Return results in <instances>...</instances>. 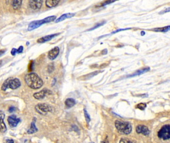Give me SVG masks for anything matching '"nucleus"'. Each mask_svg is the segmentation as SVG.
<instances>
[{"instance_id": "f257e3e1", "label": "nucleus", "mask_w": 170, "mask_h": 143, "mask_svg": "<svg viewBox=\"0 0 170 143\" xmlns=\"http://www.w3.org/2000/svg\"><path fill=\"white\" fill-rule=\"evenodd\" d=\"M25 80L27 84L34 90L40 89L44 84L42 79L35 73H30L26 75Z\"/></svg>"}, {"instance_id": "f03ea898", "label": "nucleus", "mask_w": 170, "mask_h": 143, "mask_svg": "<svg viewBox=\"0 0 170 143\" xmlns=\"http://www.w3.org/2000/svg\"><path fill=\"white\" fill-rule=\"evenodd\" d=\"M56 18V16L55 15H52L48 17H47L43 20H38L34 21L30 23V24L28 26V30L30 31L32 30H34L38 27H40L41 25L44 24V23H50L55 21Z\"/></svg>"}, {"instance_id": "7ed1b4c3", "label": "nucleus", "mask_w": 170, "mask_h": 143, "mask_svg": "<svg viewBox=\"0 0 170 143\" xmlns=\"http://www.w3.org/2000/svg\"><path fill=\"white\" fill-rule=\"evenodd\" d=\"M21 85V83L19 79L17 78L12 79L11 78H9L3 83L1 89L3 91H6L7 89L15 90L19 88Z\"/></svg>"}, {"instance_id": "20e7f679", "label": "nucleus", "mask_w": 170, "mask_h": 143, "mask_svg": "<svg viewBox=\"0 0 170 143\" xmlns=\"http://www.w3.org/2000/svg\"><path fill=\"white\" fill-rule=\"evenodd\" d=\"M115 125L119 132L121 134L127 135L132 131V126L128 122L117 120L115 121Z\"/></svg>"}, {"instance_id": "39448f33", "label": "nucleus", "mask_w": 170, "mask_h": 143, "mask_svg": "<svg viewBox=\"0 0 170 143\" xmlns=\"http://www.w3.org/2000/svg\"><path fill=\"white\" fill-rule=\"evenodd\" d=\"M158 136L159 138L164 140H169L170 138V126L165 125L163 126L158 133Z\"/></svg>"}, {"instance_id": "423d86ee", "label": "nucleus", "mask_w": 170, "mask_h": 143, "mask_svg": "<svg viewBox=\"0 0 170 143\" xmlns=\"http://www.w3.org/2000/svg\"><path fill=\"white\" fill-rule=\"evenodd\" d=\"M35 109L37 113L44 115L52 111V107L46 103H38L35 106Z\"/></svg>"}, {"instance_id": "0eeeda50", "label": "nucleus", "mask_w": 170, "mask_h": 143, "mask_svg": "<svg viewBox=\"0 0 170 143\" xmlns=\"http://www.w3.org/2000/svg\"><path fill=\"white\" fill-rule=\"evenodd\" d=\"M52 93V92L51 90L45 89H43V90H41L39 92L35 93L34 94L33 96H34V98H36L37 99H38V100H41V99L44 98L46 97V95H50V94H51Z\"/></svg>"}, {"instance_id": "6e6552de", "label": "nucleus", "mask_w": 170, "mask_h": 143, "mask_svg": "<svg viewBox=\"0 0 170 143\" xmlns=\"http://www.w3.org/2000/svg\"><path fill=\"white\" fill-rule=\"evenodd\" d=\"M21 119L20 118H17L15 115L10 116L7 118V122L9 125L11 127H15L17 126L18 124L20 122Z\"/></svg>"}, {"instance_id": "1a4fd4ad", "label": "nucleus", "mask_w": 170, "mask_h": 143, "mask_svg": "<svg viewBox=\"0 0 170 143\" xmlns=\"http://www.w3.org/2000/svg\"><path fill=\"white\" fill-rule=\"evenodd\" d=\"M59 53V48L58 47H55L48 52V58L51 60H53L58 57Z\"/></svg>"}, {"instance_id": "9d476101", "label": "nucleus", "mask_w": 170, "mask_h": 143, "mask_svg": "<svg viewBox=\"0 0 170 143\" xmlns=\"http://www.w3.org/2000/svg\"><path fill=\"white\" fill-rule=\"evenodd\" d=\"M29 6L30 8L34 10L39 9L43 5V1H30Z\"/></svg>"}, {"instance_id": "9b49d317", "label": "nucleus", "mask_w": 170, "mask_h": 143, "mask_svg": "<svg viewBox=\"0 0 170 143\" xmlns=\"http://www.w3.org/2000/svg\"><path fill=\"white\" fill-rule=\"evenodd\" d=\"M136 132L138 134H142L145 136L148 135L150 134V131L148 127L144 125H138L136 128Z\"/></svg>"}, {"instance_id": "f8f14e48", "label": "nucleus", "mask_w": 170, "mask_h": 143, "mask_svg": "<svg viewBox=\"0 0 170 143\" xmlns=\"http://www.w3.org/2000/svg\"><path fill=\"white\" fill-rule=\"evenodd\" d=\"M5 117V114L3 111H0V131L2 133H5L7 131V127L4 121Z\"/></svg>"}, {"instance_id": "ddd939ff", "label": "nucleus", "mask_w": 170, "mask_h": 143, "mask_svg": "<svg viewBox=\"0 0 170 143\" xmlns=\"http://www.w3.org/2000/svg\"><path fill=\"white\" fill-rule=\"evenodd\" d=\"M60 34V33H55V34H51V35H46L45 36H44L43 37L38 39L37 40V42L38 43H45L47 41H50L51 40H52V38L55 37V36H57L58 35H59Z\"/></svg>"}, {"instance_id": "4468645a", "label": "nucleus", "mask_w": 170, "mask_h": 143, "mask_svg": "<svg viewBox=\"0 0 170 143\" xmlns=\"http://www.w3.org/2000/svg\"><path fill=\"white\" fill-rule=\"evenodd\" d=\"M150 70V68L145 67V68H144L143 69H142L136 71L135 73H134L133 74L130 75H128L127 77V78H133L134 77H135L137 75H141L142 74H144L148 72Z\"/></svg>"}, {"instance_id": "2eb2a0df", "label": "nucleus", "mask_w": 170, "mask_h": 143, "mask_svg": "<svg viewBox=\"0 0 170 143\" xmlns=\"http://www.w3.org/2000/svg\"><path fill=\"white\" fill-rule=\"evenodd\" d=\"M75 15V14H74V13H67V14H63V15H61L58 19H56L55 21V23H59L60 22H62V21L65 20L67 18H69L72 17Z\"/></svg>"}, {"instance_id": "dca6fc26", "label": "nucleus", "mask_w": 170, "mask_h": 143, "mask_svg": "<svg viewBox=\"0 0 170 143\" xmlns=\"http://www.w3.org/2000/svg\"><path fill=\"white\" fill-rule=\"evenodd\" d=\"M59 1H52V0H46L45 1V5L47 8H52L56 6L59 3Z\"/></svg>"}, {"instance_id": "f3484780", "label": "nucleus", "mask_w": 170, "mask_h": 143, "mask_svg": "<svg viewBox=\"0 0 170 143\" xmlns=\"http://www.w3.org/2000/svg\"><path fill=\"white\" fill-rule=\"evenodd\" d=\"M35 122H36V121L35 120L31 122L30 129H29L28 130V133L29 134H34V133H36L38 131V129H37V127L35 125Z\"/></svg>"}, {"instance_id": "a211bd4d", "label": "nucleus", "mask_w": 170, "mask_h": 143, "mask_svg": "<svg viewBox=\"0 0 170 143\" xmlns=\"http://www.w3.org/2000/svg\"><path fill=\"white\" fill-rule=\"evenodd\" d=\"M76 103V101L74 98H67L65 101V104L68 108H71L73 107Z\"/></svg>"}, {"instance_id": "6ab92c4d", "label": "nucleus", "mask_w": 170, "mask_h": 143, "mask_svg": "<svg viewBox=\"0 0 170 143\" xmlns=\"http://www.w3.org/2000/svg\"><path fill=\"white\" fill-rule=\"evenodd\" d=\"M12 2L13 8L14 9H18L21 7L22 1H13Z\"/></svg>"}, {"instance_id": "aec40b11", "label": "nucleus", "mask_w": 170, "mask_h": 143, "mask_svg": "<svg viewBox=\"0 0 170 143\" xmlns=\"http://www.w3.org/2000/svg\"><path fill=\"white\" fill-rule=\"evenodd\" d=\"M170 27L169 25L167 26H165L164 27H159V28H155L152 29V30L155 31V32H168L170 30Z\"/></svg>"}, {"instance_id": "412c9836", "label": "nucleus", "mask_w": 170, "mask_h": 143, "mask_svg": "<svg viewBox=\"0 0 170 143\" xmlns=\"http://www.w3.org/2000/svg\"><path fill=\"white\" fill-rule=\"evenodd\" d=\"M99 73H100V71H95V72L91 73L88 74H87L86 75H84L83 77V80H89V79L92 78V77H93L97 75Z\"/></svg>"}, {"instance_id": "4be33fe9", "label": "nucleus", "mask_w": 170, "mask_h": 143, "mask_svg": "<svg viewBox=\"0 0 170 143\" xmlns=\"http://www.w3.org/2000/svg\"><path fill=\"white\" fill-rule=\"evenodd\" d=\"M119 143H136V141L127 138H122L120 140Z\"/></svg>"}, {"instance_id": "5701e85b", "label": "nucleus", "mask_w": 170, "mask_h": 143, "mask_svg": "<svg viewBox=\"0 0 170 143\" xmlns=\"http://www.w3.org/2000/svg\"><path fill=\"white\" fill-rule=\"evenodd\" d=\"M147 107V104L145 103H140L136 106L137 108H138L141 110H144Z\"/></svg>"}, {"instance_id": "b1692460", "label": "nucleus", "mask_w": 170, "mask_h": 143, "mask_svg": "<svg viewBox=\"0 0 170 143\" xmlns=\"http://www.w3.org/2000/svg\"><path fill=\"white\" fill-rule=\"evenodd\" d=\"M106 23V22L105 21H104V22H102V23H97V24H96V25H95L94 27H92L91 28H90L89 30H87V31H92V30H95V29H96V28H98L99 27H100V26H102V25H104V24H105V23Z\"/></svg>"}, {"instance_id": "393cba45", "label": "nucleus", "mask_w": 170, "mask_h": 143, "mask_svg": "<svg viewBox=\"0 0 170 143\" xmlns=\"http://www.w3.org/2000/svg\"><path fill=\"white\" fill-rule=\"evenodd\" d=\"M84 116L85 117V119L86 122L88 123L91 120V118L90 117V115L89 114L87 110L85 109H84Z\"/></svg>"}, {"instance_id": "a878e982", "label": "nucleus", "mask_w": 170, "mask_h": 143, "mask_svg": "<svg viewBox=\"0 0 170 143\" xmlns=\"http://www.w3.org/2000/svg\"><path fill=\"white\" fill-rule=\"evenodd\" d=\"M132 28H119V29H118L115 31H114L113 32H111V34H115V33H116L117 32H119L120 31H125V30H131Z\"/></svg>"}, {"instance_id": "bb28decb", "label": "nucleus", "mask_w": 170, "mask_h": 143, "mask_svg": "<svg viewBox=\"0 0 170 143\" xmlns=\"http://www.w3.org/2000/svg\"><path fill=\"white\" fill-rule=\"evenodd\" d=\"M114 2H115V1H105V2H104L102 4V6H106V5H108L111 4V3H114Z\"/></svg>"}, {"instance_id": "cd10ccee", "label": "nucleus", "mask_w": 170, "mask_h": 143, "mask_svg": "<svg viewBox=\"0 0 170 143\" xmlns=\"http://www.w3.org/2000/svg\"><path fill=\"white\" fill-rule=\"evenodd\" d=\"M170 12V8H165L164 10H163L162 11H161L160 13H159V14L160 15H163V14H164L166 13H168Z\"/></svg>"}, {"instance_id": "c85d7f7f", "label": "nucleus", "mask_w": 170, "mask_h": 143, "mask_svg": "<svg viewBox=\"0 0 170 143\" xmlns=\"http://www.w3.org/2000/svg\"><path fill=\"white\" fill-rule=\"evenodd\" d=\"M16 110V108L15 107H14V106H12V107H10L9 109V111L10 112V113H12L13 112H14L15 110Z\"/></svg>"}, {"instance_id": "c756f323", "label": "nucleus", "mask_w": 170, "mask_h": 143, "mask_svg": "<svg viewBox=\"0 0 170 143\" xmlns=\"http://www.w3.org/2000/svg\"><path fill=\"white\" fill-rule=\"evenodd\" d=\"M17 49L15 48H13V49L11 51V54L13 56H15L16 54H17Z\"/></svg>"}, {"instance_id": "7c9ffc66", "label": "nucleus", "mask_w": 170, "mask_h": 143, "mask_svg": "<svg viewBox=\"0 0 170 143\" xmlns=\"http://www.w3.org/2000/svg\"><path fill=\"white\" fill-rule=\"evenodd\" d=\"M23 46H20L18 49H17V53H22V51H23Z\"/></svg>"}, {"instance_id": "2f4dec72", "label": "nucleus", "mask_w": 170, "mask_h": 143, "mask_svg": "<svg viewBox=\"0 0 170 143\" xmlns=\"http://www.w3.org/2000/svg\"><path fill=\"white\" fill-rule=\"evenodd\" d=\"M6 143H14V141L12 139H8L7 140Z\"/></svg>"}, {"instance_id": "473e14b6", "label": "nucleus", "mask_w": 170, "mask_h": 143, "mask_svg": "<svg viewBox=\"0 0 170 143\" xmlns=\"http://www.w3.org/2000/svg\"><path fill=\"white\" fill-rule=\"evenodd\" d=\"M107 54V50L106 49H104L102 51V55H106Z\"/></svg>"}, {"instance_id": "72a5a7b5", "label": "nucleus", "mask_w": 170, "mask_h": 143, "mask_svg": "<svg viewBox=\"0 0 170 143\" xmlns=\"http://www.w3.org/2000/svg\"><path fill=\"white\" fill-rule=\"evenodd\" d=\"M5 52H6V50H0V56L3 55V54H4L5 53Z\"/></svg>"}, {"instance_id": "f704fd0d", "label": "nucleus", "mask_w": 170, "mask_h": 143, "mask_svg": "<svg viewBox=\"0 0 170 143\" xmlns=\"http://www.w3.org/2000/svg\"><path fill=\"white\" fill-rule=\"evenodd\" d=\"M102 143H109V141H108V140L107 139H105L102 142Z\"/></svg>"}, {"instance_id": "c9c22d12", "label": "nucleus", "mask_w": 170, "mask_h": 143, "mask_svg": "<svg viewBox=\"0 0 170 143\" xmlns=\"http://www.w3.org/2000/svg\"><path fill=\"white\" fill-rule=\"evenodd\" d=\"M145 34V31H142L141 32V35L142 36H144Z\"/></svg>"}, {"instance_id": "e433bc0d", "label": "nucleus", "mask_w": 170, "mask_h": 143, "mask_svg": "<svg viewBox=\"0 0 170 143\" xmlns=\"http://www.w3.org/2000/svg\"></svg>"}]
</instances>
